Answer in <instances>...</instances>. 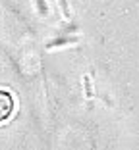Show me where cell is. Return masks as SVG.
<instances>
[{"mask_svg": "<svg viewBox=\"0 0 139 150\" xmlns=\"http://www.w3.org/2000/svg\"><path fill=\"white\" fill-rule=\"evenodd\" d=\"M10 112H12V98H10V94L0 93V119L8 117Z\"/></svg>", "mask_w": 139, "mask_h": 150, "instance_id": "cell-1", "label": "cell"}, {"mask_svg": "<svg viewBox=\"0 0 139 150\" xmlns=\"http://www.w3.org/2000/svg\"><path fill=\"white\" fill-rule=\"evenodd\" d=\"M60 4H62V10L66 16H70V12H68V6H66V0H60Z\"/></svg>", "mask_w": 139, "mask_h": 150, "instance_id": "cell-2", "label": "cell"}, {"mask_svg": "<svg viewBox=\"0 0 139 150\" xmlns=\"http://www.w3.org/2000/svg\"><path fill=\"white\" fill-rule=\"evenodd\" d=\"M85 87H87V94H89V98H91V83H89V79H85Z\"/></svg>", "mask_w": 139, "mask_h": 150, "instance_id": "cell-3", "label": "cell"}]
</instances>
